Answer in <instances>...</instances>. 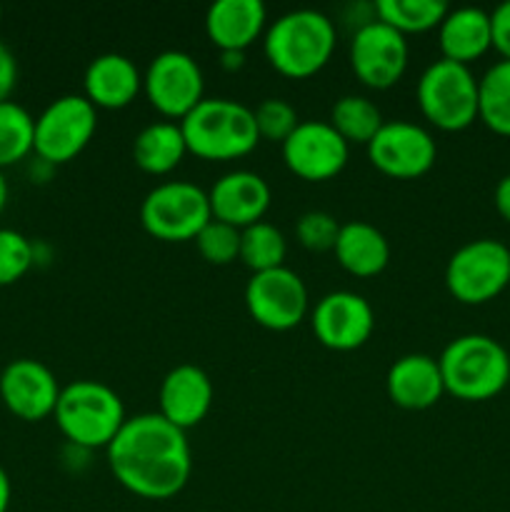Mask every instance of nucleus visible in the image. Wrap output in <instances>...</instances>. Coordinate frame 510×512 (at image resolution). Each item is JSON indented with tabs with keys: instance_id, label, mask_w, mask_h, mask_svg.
I'll use <instances>...</instances> for the list:
<instances>
[{
	"instance_id": "28",
	"label": "nucleus",
	"mask_w": 510,
	"mask_h": 512,
	"mask_svg": "<svg viewBox=\"0 0 510 512\" xmlns=\"http://www.w3.org/2000/svg\"><path fill=\"white\" fill-rule=\"evenodd\" d=\"M285 255H288V243L285 235L275 225L260 223L248 225L240 230V263L253 273H265V270L283 268Z\"/></svg>"
},
{
	"instance_id": "27",
	"label": "nucleus",
	"mask_w": 510,
	"mask_h": 512,
	"mask_svg": "<svg viewBox=\"0 0 510 512\" xmlns=\"http://www.w3.org/2000/svg\"><path fill=\"white\" fill-rule=\"evenodd\" d=\"M448 10L443 0H378L375 3V15L380 23L390 25L403 35L438 28Z\"/></svg>"
},
{
	"instance_id": "31",
	"label": "nucleus",
	"mask_w": 510,
	"mask_h": 512,
	"mask_svg": "<svg viewBox=\"0 0 510 512\" xmlns=\"http://www.w3.org/2000/svg\"><path fill=\"white\" fill-rule=\"evenodd\" d=\"M195 245L210 265H230L240 258V230L210 218V223L195 235Z\"/></svg>"
},
{
	"instance_id": "40",
	"label": "nucleus",
	"mask_w": 510,
	"mask_h": 512,
	"mask_svg": "<svg viewBox=\"0 0 510 512\" xmlns=\"http://www.w3.org/2000/svg\"><path fill=\"white\" fill-rule=\"evenodd\" d=\"M0 373H3V363H0Z\"/></svg>"
},
{
	"instance_id": "14",
	"label": "nucleus",
	"mask_w": 510,
	"mask_h": 512,
	"mask_svg": "<svg viewBox=\"0 0 510 512\" xmlns=\"http://www.w3.org/2000/svg\"><path fill=\"white\" fill-rule=\"evenodd\" d=\"M280 148L290 173L310 183L335 178L350 155V145L328 120H300Z\"/></svg>"
},
{
	"instance_id": "2",
	"label": "nucleus",
	"mask_w": 510,
	"mask_h": 512,
	"mask_svg": "<svg viewBox=\"0 0 510 512\" xmlns=\"http://www.w3.org/2000/svg\"><path fill=\"white\" fill-rule=\"evenodd\" d=\"M335 23L315 8L288 10L265 28L263 53L285 78H310L333 58Z\"/></svg>"
},
{
	"instance_id": "21",
	"label": "nucleus",
	"mask_w": 510,
	"mask_h": 512,
	"mask_svg": "<svg viewBox=\"0 0 510 512\" xmlns=\"http://www.w3.org/2000/svg\"><path fill=\"white\" fill-rule=\"evenodd\" d=\"M85 98L95 108L120 110L128 108L143 90V73L138 65L120 53H103L85 68Z\"/></svg>"
},
{
	"instance_id": "10",
	"label": "nucleus",
	"mask_w": 510,
	"mask_h": 512,
	"mask_svg": "<svg viewBox=\"0 0 510 512\" xmlns=\"http://www.w3.org/2000/svg\"><path fill=\"white\" fill-rule=\"evenodd\" d=\"M143 93L163 118L183 120L205 100L203 70L185 50H163L145 68Z\"/></svg>"
},
{
	"instance_id": "22",
	"label": "nucleus",
	"mask_w": 510,
	"mask_h": 512,
	"mask_svg": "<svg viewBox=\"0 0 510 512\" xmlns=\"http://www.w3.org/2000/svg\"><path fill=\"white\" fill-rule=\"evenodd\" d=\"M438 43L445 60L470 65L493 48L490 38V13L475 5L448 10L438 25Z\"/></svg>"
},
{
	"instance_id": "5",
	"label": "nucleus",
	"mask_w": 510,
	"mask_h": 512,
	"mask_svg": "<svg viewBox=\"0 0 510 512\" xmlns=\"http://www.w3.org/2000/svg\"><path fill=\"white\" fill-rule=\"evenodd\" d=\"M55 425L70 445L83 450L108 448L125 425V405L110 385L100 380H75L60 390Z\"/></svg>"
},
{
	"instance_id": "20",
	"label": "nucleus",
	"mask_w": 510,
	"mask_h": 512,
	"mask_svg": "<svg viewBox=\"0 0 510 512\" xmlns=\"http://www.w3.org/2000/svg\"><path fill=\"white\" fill-rule=\"evenodd\" d=\"M268 10L260 0H215L205 13L208 40L223 53H243L265 33Z\"/></svg>"
},
{
	"instance_id": "6",
	"label": "nucleus",
	"mask_w": 510,
	"mask_h": 512,
	"mask_svg": "<svg viewBox=\"0 0 510 512\" xmlns=\"http://www.w3.org/2000/svg\"><path fill=\"white\" fill-rule=\"evenodd\" d=\"M415 95L425 120L445 133H458L478 120V78L470 65L435 60L418 78Z\"/></svg>"
},
{
	"instance_id": "17",
	"label": "nucleus",
	"mask_w": 510,
	"mask_h": 512,
	"mask_svg": "<svg viewBox=\"0 0 510 512\" xmlns=\"http://www.w3.org/2000/svg\"><path fill=\"white\" fill-rule=\"evenodd\" d=\"M215 388L213 380L208 378L203 368L198 365H175L160 383L158 393V413L175 428L185 430L203 423L213 408Z\"/></svg>"
},
{
	"instance_id": "8",
	"label": "nucleus",
	"mask_w": 510,
	"mask_h": 512,
	"mask_svg": "<svg viewBox=\"0 0 510 512\" xmlns=\"http://www.w3.org/2000/svg\"><path fill=\"white\" fill-rule=\"evenodd\" d=\"M445 285L465 305H483L498 298L510 285V248L493 238L460 245L445 265Z\"/></svg>"
},
{
	"instance_id": "30",
	"label": "nucleus",
	"mask_w": 510,
	"mask_h": 512,
	"mask_svg": "<svg viewBox=\"0 0 510 512\" xmlns=\"http://www.w3.org/2000/svg\"><path fill=\"white\" fill-rule=\"evenodd\" d=\"M35 265V245L13 228H0V288L13 285Z\"/></svg>"
},
{
	"instance_id": "38",
	"label": "nucleus",
	"mask_w": 510,
	"mask_h": 512,
	"mask_svg": "<svg viewBox=\"0 0 510 512\" xmlns=\"http://www.w3.org/2000/svg\"><path fill=\"white\" fill-rule=\"evenodd\" d=\"M8 198H10L8 180H5L3 170H0V213H3V210H5V205H8Z\"/></svg>"
},
{
	"instance_id": "29",
	"label": "nucleus",
	"mask_w": 510,
	"mask_h": 512,
	"mask_svg": "<svg viewBox=\"0 0 510 512\" xmlns=\"http://www.w3.org/2000/svg\"><path fill=\"white\" fill-rule=\"evenodd\" d=\"M35 118L15 100L0 103V170L33 153Z\"/></svg>"
},
{
	"instance_id": "24",
	"label": "nucleus",
	"mask_w": 510,
	"mask_h": 512,
	"mask_svg": "<svg viewBox=\"0 0 510 512\" xmlns=\"http://www.w3.org/2000/svg\"><path fill=\"white\" fill-rule=\"evenodd\" d=\"M188 145H185L180 123L173 120H155L145 125L133 140V160L143 173L168 175L183 163Z\"/></svg>"
},
{
	"instance_id": "18",
	"label": "nucleus",
	"mask_w": 510,
	"mask_h": 512,
	"mask_svg": "<svg viewBox=\"0 0 510 512\" xmlns=\"http://www.w3.org/2000/svg\"><path fill=\"white\" fill-rule=\"evenodd\" d=\"M210 213L215 220L243 230L263 220L270 208V185L253 170H230L208 190Z\"/></svg>"
},
{
	"instance_id": "1",
	"label": "nucleus",
	"mask_w": 510,
	"mask_h": 512,
	"mask_svg": "<svg viewBox=\"0 0 510 512\" xmlns=\"http://www.w3.org/2000/svg\"><path fill=\"white\" fill-rule=\"evenodd\" d=\"M105 453L113 478L143 500L175 498L193 473L188 433L160 413H140L125 420Z\"/></svg>"
},
{
	"instance_id": "39",
	"label": "nucleus",
	"mask_w": 510,
	"mask_h": 512,
	"mask_svg": "<svg viewBox=\"0 0 510 512\" xmlns=\"http://www.w3.org/2000/svg\"><path fill=\"white\" fill-rule=\"evenodd\" d=\"M0 20H3V8H0Z\"/></svg>"
},
{
	"instance_id": "36",
	"label": "nucleus",
	"mask_w": 510,
	"mask_h": 512,
	"mask_svg": "<svg viewBox=\"0 0 510 512\" xmlns=\"http://www.w3.org/2000/svg\"><path fill=\"white\" fill-rule=\"evenodd\" d=\"M493 200H495V208H498V213L503 215V220H508L510 223V173L503 175V178L498 180Z\"/></svg>"
},
{
	"instance_id": "26",
	"label": "nucleus",
	"mask_w": 510,
	"mask_h": 512,
	"mask_svg": "<svg viewBox=\"0 0 510 512\" xmlns=\"http://www.w3.org/2000/svg\"><path fill=\"white\" fill-rule=\"evenodd\" d=\"M328 123L338 130L340 138L348 145H368L383 128L385 120L378 105L365 95H343L335 100Z\"/></svg>"
},
{
	"instance_id": "33",
	"label": "nucleus",
	"mask_w": 510,
	"mask_h": 512,
	"mask_svg": "<svg viewBox=\"0 0 510 512\" xmlns=\"http://www.w3.org/2000/svg\"><path fill=\"white\" fill-rule=\"evenodd\" d=\"M338 233L340 223L335 220V215L325 213V210H308L295 223V235H298L300 245L308 250H318V253L333 250Z\"/></svg>"
},
{
	"instance_id": "23",
	"label": "nucleus",
	"mask_w": 510,
	"mask_h": 512,
	"mask_svg": "<svg viewBox=\"0 0 510 512\" xmlns=\"http://www.w3.org/2000/svg\"><path fill=\"white\" fill-rule=\"evenodd\" d=\"M333 253L340 268H345L355 278H373V275L383 273L390 263L388 238L365 220L340 223Z\"/></svg>"
},
{
	"instance_id": "7",
	"label": "nucleus",
	"mask_w": 510,
	"mask_h": 512,
	"mask_svg": "<svg viewBox=\"0 0 510 512\" xmlns=\"http://www.w3.org/2000/svg\"><path fill=\"white\" fill-rule=\"evenodd\" d=\"M208 190L188 180H168L150 190L140 203V223L153 238L185 243L210 223Z\"/></svg>"
},
{
	"instance_id": "37",
	"label": "nucleus",
	"mask_w": 510,
	"mask_h": 512,
	"mask_svg": "<svg viewBox=\"0 0 510 512\" xmlns=\"http://www.w3.org/2000/svg\"><path fill=\"white\" fill-rule=\"evenodd\" d=\"M10 500H13V483H10L5 468H0V512H8Z\"/></svg>"
},
{
	"instance_id": "34",
	"label": "nucleus",
	"mask_w": 510,
	"mask_h": 512,
	"mask_svg": "<svg viewBox=\"0 0 510 512\" xmlns=\"http://www.w3.org/2000/svg\"><path fill=\"white\" fill-rule=\"evenodd\" d=\"M490 38H493V48L503 55V60H510V0L500 3L490 13Z\"/></svg>"
},
{
	"instance_id": "9",
	"label": "nucleus",
	"mask_w": 510,
	"mask_h": 512,
	"mask_svg": "<svg viewBox=\"0 0 510 512\" xmlns=\"http://www.w3.org/2000/svg\"><path fill=\"white\" fill-rule=\"evenodd\" d=\"M98 130V108L85 95H60L35 118L33 153L48 165L78 158Z\"/></svg>"
},
{
	"instance_id": "15",
	"label": "nucleus",
	"mask_w": 510,
	"mask_h": 512,
	"mask_svg": "<svg viewBox=\"0 0 510 512\" xmlns=\"http://www.w3.org/2000/svg\"><path fill=\"white\" fill-rule=\"evenodd\" d=\"M313 333L325 348L348 353L370 340L375 330L373 305L353 290H333L310 310Z\"/></svg>"
},
{
	"instance_id": "32",
	"label": "nucleus",
	"mask_w": 510,
	"mask_h": 512,
	"mask_svg": "<svg viewBox=\"0 0 510 512\" xmlns=\"http://www.w3.org/2000/svg\"><path fill=\"white\" fill-rule=\"evenodd\" d=\"M253 113L260 140H273V143L280 145L285 143V138H288L300 123L298 110L283 98H265L258 108H253Z\"/></svg>"
},
{
	"instance_id": "11",
	"label": "nucleus",
	"mask_w": 510,
	"mask_h": 512,
	"mask_svg": "<svg viewBox=\"0 0 510 512\" xmlns=\"http://www.w3.org/2000/svg\"><path fill=\"white\" fill-rule=\"evenodd\" d=\"M245 308L250 318L263 328L283 333L298 328L310 310L308 288L303 278L290 268L265 270L250 275L245 285Z\"/></svg>"
},
{
	"instance_id": "4",
	"label": "nucleus",
	"mask_w": 510,
	"mask_h": 512,
	"mask_svg": "<svg viewBox=\"0 0 510 512\" xmlns=\"http://www.w3.org/2000/svg\"><path fill=\"white\" fill-rule=\"evenodd\" d=\"M188 153L203 160H235L260 143L255 113L230 98H205L180 120Z\"/></svg>"
},
{
	"instance_id": "25",
	"label": "nucleus",
	"mask_w": 510,
	"mask_h": 512,
	"mask_svg": "<svg viewBox=\"0 0 510 512\" xmlns=\"http://www.w3.org/2000/svg\"><path fill=\"white\" fill-rule=\"evenodd\" d=\"M478 120L510 138V60H498L478 78Z\"/></svg>"
},
{
	"instance_id": "12",
	"label": "nucleus",
	"mask_w": 510,
	"mask_h": 512,
	"mask_svg": "<svg viewBox=\"0 0 510 512\" xmlns=\"http://www.w3.org/2000/svg\"><path fill=\"white\" fill-rule=\"evenodd\" d=\"M350 68L368 88H393L408 68V40L378 18L368 20L350 38Z\"/></svg>"
},
{
	"instance_id": "13",
	"label": "nucleus",
	"mask_w": 510,
	"mask_h": 512,
	"mask_svg": "<svg viewBox=\"0 0 510 512\" xmlns=\"http://www.w3.org/2000/svg\"><path fill=\"white\" fill-rule=\"evenodd\" d=\"M368 158L373 168L395 180H413L428 173L438 158L435 138L418 123L390 120L383 123L368 145Z\"/></svg>"
},
{
	"instance_id": "35",
	"label": "nucleus",
	"mask_w": 510,
	"mask_h": 512,
	"mask_svg": "<svg viewBox=\"0 0 510 512\" xmlns=\"http://www.w3.org/2000/svg\"><path fill=\"white\" fill-rule=\"evenodd\" d=\"M15 85H18V60L13 50L0 40V103L10 100Z\"/></svg>"
},
{
	"instance_id": "16",
	"label": "nucleus",
	"mask_w": 510,
	"mask_h": 512,
	"mask_svg": "<svg viewBox=\"0 0 510 512\" xmlns=\"http://www.w3.org/2000/svg\"><path fill=\"white\" fill-rule=\"evenodd\" d=\"M60 383L53 370L33 358H18L3 365L0 373V400L15 418L40 423L55 413Z\"/></svg>"
},
{
	"instance_id": "3",
	"label": "nucleus",
	"mask_w": 510,
	"mask_h": 512,
	"mask_svg": "<svg viewBox=\"0 0 510 512\" xmlns=\"http://www.w3.org/2000/svg\"><path fill=\"white\" fill-rule=\"evenodd\" d=\"M445 393L465 403H483L503 393L510 380V355L495 338L468 333L450 340L438 358Z\"/></svg>"
},
{
	"instance_id": "19",
	"label": "nucleus",
	"mask_w": 510,
	"mask_h": 512,
	"mask_svg": "<svg viewBox=\"0 0 510 512\" xmlns=\"http://www.w3.org/2000/svg\"><path fill=\"white\" fill-rule=\"evenodd\" d=\"M385 390L393 405L403 410H428L445 395L438 358L408 353L395 360L385 375Z\"/></svg>"
}]
</instances>
